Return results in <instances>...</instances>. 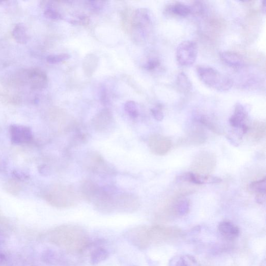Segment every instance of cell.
Listing matches in <instances>:
<instances>
[{"label":"cell","instance_id":"cell-1","mask_svg":"<svg viewBox=\"0 0 266 266\" xmlns=\"http://www.w3.org/2000/svg\"><path fill=\"white\" fill-rule=\"evenodd\" d=\"M51 238L55 244L72 254L82 252L89 246V243L86 230L75 225H65L58 227L54 230Z\"/></svg>","mask_w":266,"mask_h":266},{"label":"cell","instance_id":"cell-2","mask_svg":"<svg viewBox=\"0 0 266 266\" xmlns=\"http://www.w3.org/2000/svg\"><path fill=\"white\" fill-rule=\"evenodd\" d=\"M43 197L50 205L58 208H68L75 205L77 195L71 185L56 183L46 188Z\"/></svg>","mask_w":266,"mask_h":266},{"label":"cell","instance_id":"cell-3","mask_svg":"<svg viewBox=\"0 0 266 266\" xmlns=\"http://www.w3.org/2000/svg\"><path fill=\"white\" fill-rule=\"evenodd\" d=\"M196 72L201 82L208 87L220 91L230 90L234 82L229 77L209 66H199Z\"/></svg>","mask_w":266,"mask_h":266},{"label":"cell","instance_id":"cell-4","mask_svg":"<svg viewBox=\"0 0 266 266\" xmlns=\"http://www.w3.org/2000/svg\"><path fill=\"white\" fill-rule=\"evenodd\" d=\"M115 195L111 189L100 186L91 202L98 211L110 214L115 211Z\"/></svg>","mask_w":266,"mask_h":266},{"label":"cell","instance_id":"cell-5","mask_svg":"<svg viewBox=\"0 0 266 266\" xmlns=\"http://www.w3.org/2000/svg\"><path fill=\"white\" fill-rule=\"evenodd\" d=\"M84 165L89 171L100 175H114V169L97 152H89L84 160Z\"/></svg>","mask_w":266,"mask_h":266},{"label":"cell","instance_id":"cell-6","mask_svg":"<svg viewBox=\"0 0 266 266\" xmlns=\"http://www.w3.org/2000/svg\"><path fill=\"white\" fill-rule=\"evenodd\" d=\"M198 54V46L195 41L187 40L180 43L177 50V60L178 64L184 67L192 65Z\"/></svg>","mask_w":266,"mask_h":266},{"label":"cell","instance_id":"cell-7","mask_svg":"<svg viewBox=\"0 0 266 266\" xmlns=\"http://www.w3.org/2000/svg\"><path fill=\"white\" fill-rule=\"evenodd\" d=\"M216 165V158L211 153L203 152L195 157L191 167L196 174L210 176Z\"/></svg>","mask_w":266,"mask_h":266},{"label":"cell","instance_id":"cell-8","mask_svg":"<svg viewBox=\"0 0 266 266\" xmlns=\"http://www.w3.org/2000/svg\"><path fill=\"white\" fill-rule=\"evenodd\" d=\"M133 27L138 38H144L152 26L151 16L148 9L141 8L137 9L134 13L133 20Z\"/></svg>","mask_w":266,"mask_h":266},{"label":"cell","instance_id":"cell-9","mask_svg":"<svg viewBox=\"0 0 266 266\" xmlns=\"http://www.w3.org/2000/svg\"><path fill=\"white\" fill-rule=\"evenodd\" d=\"M23 79L33 89L42 90L47 88L49 79L47 75L38 68L26 69L22 73Z\"/></svg>","mask_w":266,"mask_h":266},{"label":"cell","instance_id":"cell-10","mask_svg":"<svg viewBox=\"0 0 266 266\" xmlns=\"http://www.w3.org/2000/svg\"><path fill=\"white\" fill-rule=\"evenodd\" d=\"M115 211L121 213H132L138 209L140 201L134 194L121 192L115 195Z\"/></svg>","mask_w":266,"mask_h":266},{"label":"cell","instance_id":"cell-11","mask_svg":"<svg viewBox=\"0 0 266 266\" xmlns=\"http://www.w3.org/2000/svg\"><path fill=\"white\" fill-rule=\"evenodd\" d=\"M148 145L150 152L153 154L163 156L170 151L172 143L168 137L159 134H154L149 136Z\"/></svg>","mask_w":266,"mask_h":266},{"label":"cell","instance_id":"cell-12","mask_svg":"<svg viewBox=\"0 0 266 266\" xmlns=\"http://www.w3.org/2000/svg\"><path fill=\"white\" fill-rule=\"evenodd\" d=\"M248 113L244 106L237 103L234 113L229 119V122L233 128L239 129L242 134H245L249 132V126L246 124Z\"/></svg>","mask_w":266,"mask_h":266},{"label":"cell","instance_id":"cell-13","mask_svg":"<svg viewBox=\"0 0 266 266\" xmlns=\"http://www.w3.org/2000/svg\"><path fill=\"white\" fill-rule=\"evenodd\" d=\"M9 130L11 142L14 144L28 143L32 140V132L28 126L13 124L10 126Z\"/></svg>","mask_w":266,"mask_h":266},{"label":"cell","instance_id":"cell-14","mask_svg":"<svg viewBox=\"0 0 266 266\" xmlns=\"http://www.w3.org/2000/svg\"><path fill=\"white\" fill-rule=\"evenodd\" d=\"M113 123L112 115L108 110L99 112L92 121L94 130L100 133L109 131Z\"/></svg>","mask_w":266,"mask_h":266},{"label":"cell","instance_id":"cell-15","mask_svg":"<svg viewBox=\"0 0 266 266\" xmlns=\"http://www.w3.org/2000/svg\"><path fill=\"white\" fill-rule=\"evenodd\" d=\"M178 181H187L196 184L218 183L222 181L221 178L212 176H203L193 172L185 173L177 177Z\"/></svg>","mask_w":266,"mask_h":266},{"label":"cell","instance_id":"cell-16","mask_svg":"<svg viewBox=\"0 0 266 266\" xmlns=\"http://www.w3.org/2000/svg\"><path fill=\"white\" fill-rule=\"evenodd\" d=\"M100 186L93 181L85 180L80 185V193L82 198L89 202H91Z\"/></svg>","mask_w":266,"mask_h":266},{"label":"cell","instance_id":"cell-17","mask_svg":"<svg viewBox=\"0 0 266 266\" xmlns=\"http://www.w3.org/2000/svg\"><path fill=\"white\" fill-rule=\"evenodd\" d=\"M218 229L219 233L228 240H234L240 235L239 228L230 222H222L218 225Z\"/></svg>","mask_w":266,"mask_h":266},{"label":"cell","instance_id":"cell-18","mask_svg":"<svg viewBox=\"0 0 266 266\" xmlns=\"http://www.w3.org/2000/svg\"><path fill=\"white\" fill-rule=\"evenodd\" d=\"M221 60L226 65L234 68H240L245 65L244 59L239 54L230 51L220 53Z\"/></svg>","mask_w":266,"mask_h":266},{"label":"cell","instance_id":"cell-19","mask_svg":"<svg viewBox=\"0 0 266 266\" xmlns=\"http://www.w3.org/2000/svg\"><path fill=\"white\" fill-rule=\"evenodd\" d=\"M169 265V266H199V263L191 256H177L170 260Z\"/></svg>","mask_w":266,"mask_h":266},{"label":"cell","instance_id":"cell-20","mask_svg":"<svg viewBox=\"0 0 266 266\" xmlns=\"http://www.w3.org/2000/svg\"><path fill=\"white\" fill-rule=\"evenodd\" d=\"M169 13L180 17H186L191 13V6L181 2H176L167 8Z\"/></svg>","mask_w":266,"mask_h":266},{"label":"cell","instance_id":"cell-21","mask_svg":"<svg viewBox=\"0 0 266 266\" xmlns=\"http://www.w3.org/2000/svg\"><path fill=\"white\" fill-rule=\"evenodd\" d=\"M12 36L15 40L20 44L24 45L28 43L29 36L27 29L24 25L18 24L14 27Z\"/></svg>","mask_w":266,"mask_h":266},{"label":"cell","instance_id":"cell-22","mask_svg":"<svg viewBox=\"0 0 266 266\" xmlns=\"http://www.w3.org/2000/svg\"><path fill=\"white\" fill-rule=\"evenodd\" d=\"M44 7V15L51 20H59L63 19L62 14L53 8V1H43L42 2Z\"/></svg>","mask_w":266,"mask_h":266},{"label":"cell","instance_id":"cell-23","mask_svg":"<svg viewBox=\"0 0 266 266\" xmlns=\"http://www.w3.org/2000/svg\"><path fill=\"white\" fill-rule=\"evenodd\" d=\"M109 253L107 250L103 248H98L91 253L90 262L92 265H96L107 259Z\"/></svg>","mask_w":266,"mask_h":266},{"label":"cell","instance_id":"cell-24","mask_svg":"<svg viewBox=\"0 0 266 266\" xmlns=\"http://www.w3.org/2000/svg\"><path fill=\"white\" fill-rule=\"evenodd\" d=\"M251 135L254 140L259 141L266 135V125L265 124L256 123L251 128H249Z\"/></svg>","mask_w":266,"mask_h":266},{"label":"cell","instance_id":"cell-25","mask_svg":"<svg viewBox=\"0 0 266 266\" xmlns=\"http://www.w3.org/2000/svg\"><path fill=\"white\" fill-rule=\"evenodd\" d=\"M186 140L190 144H201L206 140V136L203 131L201 129H195L191 132Z\"/></svg>","mask_w":266,"mask_h":266},{"label":"cell","instance_id":"cell-26","mask_svg":"<svg viewBox=\"0 0 266 266\" xmlns=\"http://www.w3.org/2000/svg\"><path fill=\"white\" fill-rule=\"evenodd\" d=\"M173 210L178 215L186 214L190 209V202L188 199H180L173 207Z\"/></svg>","mask_w":266,"mask_h":266},{"label":"cell","instance_id":"cell-27","mask_svg":"<svg viewBox=\"0 0 266 266\" xmlns=\"http://www.w3.org/2000/svg\"><path fill=\"white\" fill-rule=\"evenodd\" d=\"M266 178L254 181L249 185V189L251 191L259 194H266Z\"/></svg>","mask_w":266,"mask_h":266},{"label":"cell","instance_id":"cell-28","mask_svg":"<svg viewBox=\"0 0 266 266\" xmlns=\"http://www.w3.org/2000/svg\"><path fill=\"white\" fill-rule=\"evenodd\" d=\"M177 84L184 91H189L192 88V84L190 79L184 73H180L178 75Z\"/></svg>","mask_w":266,"mask_h":266},{"label":"cell","instance_id":"cell-29","mask_svg":"<svg viewBox=\"0 0 266 266\" xmlns=\"http://www.w3.org/2000/svg\"><path fill=\"white\" fill-rule=\"evenodd\" d=\"M98 59L97 57L93 54H89L85 58L84 61V68L85 69V74L87 75L89 66L95 71L97 66Z\"/></svg>","mask_w":266,"mask_h":266},{"label":"cell","instance_id":"cell-30","mask_svg":"<svg viewBox=\"0 0 266 266\" xmlns=\"http://www.w3.org/2000/svg\"><path fill=\"white\" fill-rule=\"evenodd\" d=\"M71 56L68 54L63 53L58 55H50L46 57V62L50 64L60 63L71 59Z\"/></svg>","mask_w":266,"mask_h":266},{"label":"cell","instance_id":"cell-31","mask_svg":"<svg viewBox=\"0 0 266 266\" xmlns=\"http://www.w3.org/2000/svg\"><path fill=\"white\" fill-rule=\"evenodd\" d=\"M124 108L131 118L135 119L138 117V111L135 101L132 100L127 101L125 104Z\"/></svg>","mask_w":266,"mask_h":266},{"label":"cell","instance_id":"cell-32","mask_svg":"<svg viewBox=\"0 0 266 266\" xmlns=\"http://www.w3.org/2000/svg\"><path fill=\"white\" fill-rule=\"evenodd\" d=\"M5 189L8 192L17 194L21 189V187L17 179L9 180L5 185Z\"/></svg>","mask_w":266,"mask_h":266},{"label":"cell","instance_id":"cell-33","mask_svg":"<svg viewBox=\"0 0 266 266\" xmlns=\"http://www.w3.org/2000/svg\"><path fill=\"white\" fill-rule=\"evenodd\" d=\"M200 121L201 124L206 126L207 128H209L210 130L215 133L216 134H222V130L219 129L217 125H216L214 123L212 122L209 120H208L207 118L205 117H202L200 119Z\"/></svg>","mask_w":266,"mask_h":266},{"label":"cell","instance_id":"cell-34","mask_svg":"<svg viewBox=\"0 0 266 266\" xmlns=\"http://www.w3.org/2000/svg\"><path fill=\"white\" fill-rule=\"evenodd\" d=\"M90 20L89 16L85 15H80L78 17L77 19L71 20L69 22L74 25H82L87 26L90 23Z\"/></svg>","mask_w":266,"mask_h":266},{"label":"cell","instance_id":"cell-35","mask_svg":"<svg viewBox=\"0 0 266 266\" xmlns=\"http://www.w3.org/2000/svg\"><path fill=\"white\" fill-rule=\"evenodd\" d=\"M154 118L157 121H161L164 118V114L163 111V106L160 104L151 110Z\"/></svg>","mask_w":266,"mask_h":266},{"label":"cell","instance_id":"cell-36","mask_svg":"<svg viewBox=\"0 0 266 266\" xmlns=\"http://www.w3.org/2000/svg\"><path fill=\"white\" fill-rule=\"evenodd\" d=\"M106 1H89L88 4L92 11H97L103 7Z\"/></svg>","mask_w":266,"mask_h":266},{"label":"cell","instance_id":"cell-37","mask_svg":"<svg viewBox=\"0 0 266 266\" xmlns=\"http://www.w3.org/2000/svg\"><path fill=\"white\" fill-rule=\"evenodd\" d=\"M160 65V62L158 59H153L149 60L144 65V68L146 70L151 71L155 70Z\"/></svg>","mask_w":266,"mask_h":266},{"label":"cell","instance_id":"cell-38","mask_svg":"<svg viewBox=\"0 0 266 266\" xmlns=\"http://www.w3.org/2000/svg\"><path fill=\"white\" fill-rule=\"evenodd\" d=\"M266 194H259L256 195V201L260 204H263L265 202Z\"/></svg>","mask_w":266,"mask_h":266},{"label":"cell","instance_id":"cell-39","mask_svg":"<svg viewBox=\"0 0 266 266\" xmlns=\"http://www.w3.org/2000/svg\"><path fill=\"white\" fill-rule=\"evenodd\" d=\"M101 100L103 103H107L108 102V97L107 93L105 90H102L101 95Z\"/></svg>","mask_w":266,"mask_h":266},{"label":"cell","instance_id":"cell-40","mask_svg":"<svg viewBox=\"0 0 266 266\" xmlns=\"http://www.w3.org/2000/svg\"><path fill=\"white\" fill-rule=\"evenodd\" d=\"M5 256L4 254L0 252V264L3 263L5 261Z\"/></svg>","mask_w":266,"mask_h":266},{"label":"cell","instance_id":"cell-41","mask_svg":"<svg viewBox=\"0 0 266 266\" xmlns=\"http://www.w3.org/2000/svg\"><path fill=\"white\" fill-rule=\"evenodd\" d=\"M262 9L263 10L264 13H265L266 11V6H265V1H263L262 3Z\"/></svg>","mask_w":266,"mask_h":266},{"label":"cell","instance_id":"cell-42","mask_svg":"<svg viewBox=\"0 0 266 266\" xmlns=\"http://www.w3.org/2000/svg\"><path fill=\"white\" fill-rule=\"evenodd\" d=\"M2 241H3L2 237L1 235H0V245H1L2 244V242H3Z\"/></svg>","mask_w":266,"mask_h":266}]
</instances>
